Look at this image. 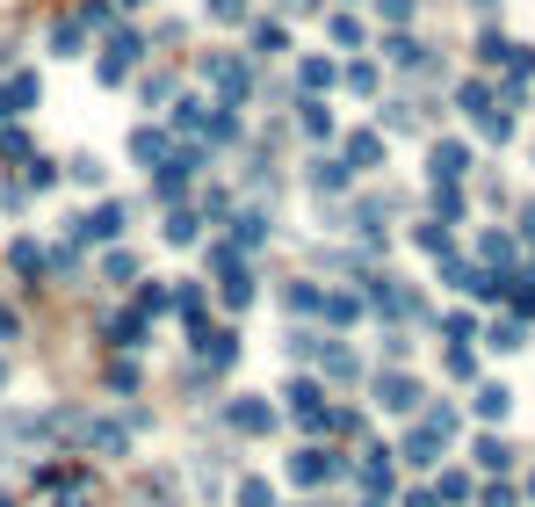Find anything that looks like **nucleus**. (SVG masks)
<instances>
[{
	"mask_svg": "<svg viewBox=\"0 0 535 507\" xmlns=\"http://www.w3.org/2000/svg\"><path fill=\"white\" fill-rule=\"evenodd\" d=\"M123 8H145V0H123Z\"/></svg>",
	"mask_w": 535,
	"mask_h": 507,
	"instance_id": "nucleus-62",
	"label": "nucleus"
},
{
	"mask_svg": "<svg viewBox=\"0 0 535 507\" xmlns=\"http://www.w3.org/2000/svg\"><path fill=\"white\" fill-rule=\"evenodd\" d=\"M51 435H66L87 457H131V428L102 421V413H51Z\"/></svg>",
	"mask_w": 535,
	"mask_h": 507,
	"instance_id": "nucleus-1",
	"label": "nucleus"
},
{
	"mask_svg": "<svg viewBox=\"0 0 535 507\" xmlns=\"http://www.w3.org/2000/svg\"><path fill=\"white\" fill-rule=\"evenodd\" d=\"M225 421H232L239 435H268V428H275V406H268V399H246V392H239V399L225 406Z\"/></svg>",
	"mask_w": 535,
	"mask_h": 507,
	"instance_id": "nucleus-13",
	"label": "nucleus"
},
{
	"mask_svg": "<svg viewBox=\"0 0 535 507\" xmlns=\"http://www.w3.org/2000/svg\"><path fill=\"white\" fill-rule=\"evenodd\" d=\"M326 29H333V44H348V51H362V15H355V8H340V15H333Z\"/></svg>",
	"mask_w": 535,
	"mask_h": 507,
	"instance_id": "nucleus-31",
	"label": "nucleus"
},
{
	"mask_svg": "<svg viewBox=\"0 0 535 507\" xmlns=\"http://www.w3.org/2000/svg\"><path fill=\"white\" fill-rule=\"evenodd\" d=\"M66 174H73V182H80V189H102V174H109V167H102V160H94V153H73V167H66Z\"/></svg>",
	"mask_w": 535,
	"mask_h": 507,
	"instance_id": "nucleus-36",
	"label": "nucleus"
},
{
	"mask_svg": "<svg viewBox=\"0 0 535 507\" xmlns=\"http://www.w3.org/2000/svg\"><path fill=\"white\" fill-rule=\"evenodd\" d=\"M449 435H456V406H420L413 413V428H405V464H413V471H427L434 457H442L449 450Z\"/></svg>",
	"mask_w": 535,
	"mask_h": 507,
	"instance_id": "nucleus-2",
	"label": "nucleus"
},
{
	"mask_svg": "<svg viewBox=\"0 0 535 507\" xmlns=\"http://www.w3.org/2000/svg\"><path fill=\"white\" fill-rule=\"evenodd\" d=\"M319 363H326L333 384H355V377H362V355H355L348 341H326V348H319Z\"/></svg>",
	"mask_w": 535,
	"mask_h": 507,
	"instance_id": "nucleus-16",
	"label": "nucleus"
},
{
	"mask_svg": "<svg viewBox=\"0 0 535 507\" xmlns=\"http://www.w3.org/2000/svg\"><path fill=\"white\" fill-rule=\"evenodd\" d=\"M188 348H196L203 370H225L232 355H239V334H225V326H196V334H188Z\"/></svg>",
	"mask_w": 535,
	"mask_h": 507,
	"instance_id": "nucleus-8",
	"label": "nucleus"
},
{
	"mask_svg": "<svg viewBox=\"0 0 535 507\" xmlns=\"http://www.w3.org/2000/svg\"><path fill=\"white\" fill-rule=\"evenodd\" d=\"M167 312H181V326H188V334H196V326H210V319H203L210 305H203V290H196V283H181V290L167 297Z\"/></svg>",
	"mask_w": 535,
	"mask_h": 507,
	"instance_id": "nucleus-20",
	"label": "nucleus"
},
{
	"mask_svg": "<svg viewBox=\"0 0 535 507\" xmlns=\"http://www.w3.org/2000/svg\"><path fill=\"white\" fill-rule=\"evenodd\" d=\"M123 225H131V211H123V203H102L94 218H73V247H80V240H116Z\"/></svg>",
	"mask_w": 535,
	"mask_h": 507,
	"instance_id": "nucleus-11",
	"label": "nucleus"
},
{
	"mask_svg": "<svg viewBox=\"0 0 535 507\" xmlns=\"http://www.w3.org/2000/svg\"><path fill=\"white\" fill-rule=\"evenodd\" d=\"M528 500H535V471H528Z\"/></svg>",
	"mask_w": 535,
	"mask_h": 507,
	"instance_id": "nucleus-60",
	"label": "nucleus"
},
{
	"mask_svg": "<svg viewBox=\"0 0 535 507\" xmlns=\"http://www.w3.org/2000/svg\"><path fill=\"white\" fill-rule=\"evenodd\" d=\"M405 507H434V493H420V486H413V493H405Z\"/></svg>",
	"mask_w": 535,
	"mask_h": 507,
	"instance_id": "nucleus-58",
	"label": "nucleus"
},
{
	"mask_svg": "<svg viewBox=\"0 0 535 507\" xmlns=\"http://www.w3.org/2000/svg\"><path fill=\"white\" fill-rule=\"evenodd\" d=\"M138 58H145V37L123 29V37H109V51H102V66H94V73H102V87H123V80L138 73Z\"/></svg>",
	"mask_w": 535,
	"mask_h": 507,
	"instance_id": "nucleus-6",
	"label": "nucleus"
},
{
	"mask_svg": "<svg viewBox=\"0 0 535 507\" xmlns=\"http://www.w3.org/2000/svg\"><path fill=\"white\" fill-rule=\"evenodd\" d=\"M297 124H304V138H333V109L311 95V102H297Z\"/></svg>",
	"mask_w": 535,
	"mask_h": 507,
	"instance_id": "nucleus-24",
	"label": "nucleus"
},
{
	"mask_svg": "<svg viewBox=\"0 0 535 507\" xmlns=\"http://www.w3.org/2000/svg\"><path fill=\"white\" fill-rule=\"evenodd\" d=\"M470 370H478V355H470V348H449V377H456V384H463V377H470Z\"/></svg>",
	"mask_w": 535,
	"mask_h": 507,
	"instance_id": "nucleus-52",
	"label": "nucleus"
},
{
	"mask_svg": "<svg viewBox=\"0 0 535 507\" xmlns=\"http://www.w3.org/2000/svg\"><path fill=\"white\" fill-rule=\"evenodd\" d=\"M210 15H217V22H239V15H246V0H210Z\"/></svg>",
	"mask_w": 535,
	"mask_h": 507,
	"instance_id": "nucleus-54",
	"label": "nucleus"
},
{
	"mask_svg": "<svg viewBox=\"0 0 535 507\" xmlns=\"http://www.w3.org/2000/svg\"><path fill=\"white\" fill-rule=\"evenodd\" d=\"M203 73L217 80V95H225V109H239L246 95H254V73H246V66H232V58H203Z\"/></svg>",
	"mask_w": 535,
	"mask_h": 507,
	"instance_id": "nucleus-9",
	"label": "nucleus"
},
{
	"mask_svg": "<svg viewBox=\"0 0 535 507\" xmlns=\"http://www.w3.org/2000/svg\"><path fill=\"white\" fill-rule=\"evenodd\" d=\"M434 500H442V507H463V500H470V479H463V471H442V486H434Z\"/></svg>",
	"mask_w": 535,
	"mask_h": 507,
	"instance_id": "nucleus-38",
	"label": "nucleus"
},
{
	"mask_svg": "<svg viewBox=\"0 0 535 507\" xmlns=\"http://www.w3.org/2000/svg\"><path fill=\"white\" fill-rule=\"evenodd\" d=\"M340 80H348V87H355V95H376V66H362V58H355V66H348V73H340Z\"/></svg>",
	"mask_w": 535,
	"mask_h": 507,
	"instance_id": "nucleus-47",
	"label": "nucleus"
},
{
	"mask_svg": "<svg viewBox=\"0 0 535 507\" xmlns=\"http://www.w3.org/2000/svg\"><path fill=\"white\" fill-rule=\"evenodd\" d=\"M109 392H138V363H131V355H116V363H109Z\"/></svg>",
	"mask_w": 535,
	"mask_h": 507,
	"instance_id": "nucleus-43",
	"label": "nucleus"
},
{
	"mask_svg": "<svg viewBox=\"0 0 535 507\" xmlns=\"http://www.w3.org/2000/svg\"><path fill=\"white\" fill-rule=\"evenodd\" d=\"M413 247H427L434 261H442V254H456V247H449V225H442V218H434V225H413Z\"/></svg>",
	"mask_w": 535,
	"mask_h": 507,
	"instance_id": "nucleus-29",
	"label": "nucleus"
},
{
	"mask_svg": "<svg viewBox=\"0 0 535 507\" xmlns=\"http://www.w3.org/2000/svg\"><path fill=\"white\" fill-rule=\"evenodd\" d=\"M210 276H217V297H225L232 312L254 305V276H246V254L225 240V247H210Z\"/></svg>",
	"mask_w": 535,
	"mask_h": 507,
	"instance_id": "nucleus-4",
	"label": "nucleus"
},
{
	"mask_svg": "<svg viewBox=\"0 0 535 507\" xmlns=\"http://www.w3.org/2000/svg\"><path fill=\"white\" fill-rule=\"evenodd\" d=\"M282 312H290V319L326 312V290H319V283H282Z\"/></svg>",
	"mask_w": 535,
	"mask_h": 507,
	"instance_id": "nucleus-18",
	"label": "nucleus"
},
{
	"mask_svg": "<svg viewBox=\"0 0 535 507\" xmlns=\"http://www.w3.org/2000/svg\"><path fill=\"white\" fill-rule=\"evenodd\" d=\"M131 160H145V167H167V131H138V138H131Z\"/></svg>",
	"mask_w": 535,
	"mask_h": 507,
	"instance_id": "nucleus-28",
	"label": "nucleus"
},
{
	"mask_svg": "<svg viewBox=\"0 0 535 507\" xmlns=\"http://www.w3.org/2000/svg\"><path fill=\"white\" fill-rule=\"evenodd\" d=\"M355 479H362V493H369V500H384V493H391V450H362Z\"/></svg>",
	"mask_w": 535,
	"mask_h": 507,
	"instance_id": "nucleus-15",
	"label": "nucleus"
},
{
	"mask_svg": "<svg viewBox=\"0 0 535 507\" xmlns=\"http://www.w3.org/2000/svg\"><path fill=\"white\" fill-rule=\"evenodd\" d=\"M340 471H348V464H340L333 450H297L290 457V479L297 486H326V479H340Z\"/></svg>",
	"mask_w": 535,
	"mask_h": 507,
	"instance_id": "nucleus-10",
	"label": "nucleus"
},
{
	"mask_svg": "<svg viewBox=\"0 0 535 507\" xmlns=\"http://www.w3.org/2000/svg\"><path fill=\"white\" fill-rule=\"evenodd\" d=\"M478 254H485L492 268H507V261H514V240H507V232H485V240H478Z\"/></svg>",
	"mask_w": 535,
	"mask_h": 507,
	"instance_id": "nucleus-42",
	"label": "nucleus"
},
{
	"mask_svg": "<svg viewBox=\"0 0 535 507\" xmlns=\"http://www.w3.org/2000/svg\"><path fill=\"white\" fill-rule=\"evenodd\" d=\"M51 51H58V58H73V51H80V22H73V15H58V22H51Z\"/></svg>",
	"mask_w": 535,
	"mask_h": 507,
	"instance_id": "nucleus-34",
	"label": "nucleus"
},
{
	"mask_svg": "<svg viewBox=\"0 0 535 507\" xmlns=\"http://www.w3.org/2000/svg\"><path fill=\"white\" fill-rule=\"evenodd\" d=\"M499 297H507L521 319H535V283H528V276H507V290H499Z\"/></svg>",
	"mask_w": 535,
	"mask_h": 507,
	"instance_id": "nucleus-32",
	"label": "nucleus"
},
{
	"mask_svg": "<svg viewBox=\"0 0 535 507\" xmlns=\"http://www.w3.org/2000/svg\"><path fill=\"white\" fill-rule=\"evenodd\" d=\"M362 312H369V305H362L355 290H326V319H333V326H355Z\"/></svg>",
	"mask_w": 535,
	"mask_h": 507,
	"instance_id": "nucleus-25",
	"label": "nucleus"
},
{
	"mask_svg": "<svg viewBox=\"0 0 535 507\" xmlns=\"http://www.w3.org/2000/svg\"><path fill=\"white\" fill-rule=\"evenodd\" d=\"M456 102H463L470 116H485V109H492V87H485V80H463V95H456Z\"/></svg>",
	"mask_w": 535,
	"mask_h": 507,
	"instance_id": "nucleus-44",
	"label": "nucleus"
},
{
	"mask_svg": "<svg viewBox=\"0 0 535 507\" xmlns=\"http://www.w3.org/2000/svg\"><path fill=\"white\" fill-rule=\"evenodd\" d=\"M102 283L131 290V283H138V261H131V254H109V261H102Z\"/></svg>",
	"mask_w": 535,
	"mask_h": 507,
	"instance_id": "nucleus-35",
	"label": "nucleus"
},
{
	"mask_svg": "<svg viewBox=\"0 0 535 507\" xmlns=\"http://www.w3.org/2000/svg\"><path fill=\"white\" fill-rule=\"evenodd\" d=\"M0 160H29V138L22 131H0Z\"/></svg>",
	"mask_w": 535,
	"mask_h": 507,
	"instance_id": "nucleus-51",
	"label": "nucleus"
},
{
	"mask_svg": "<svg viewBox=\"0 0 535 507\" xmlns=\"http://www.w3.org/2000/svg\"><path fill=\"white\" fill-rule=\"evenodd\" d=\"M268 240V211H261V203H246V211H232V247L239 254H254Z\"/></svg>",
	"mask_w": 535,
	"mask_h": 507,
	"instance_id": "nucleus-14",
	"label": "nucleus"
},
{
	"mask_svg": "<svg viewBox=\"0 0 535 507\" xmlns=\"http://www.w3.org/2000/svg\"><path fill=\"white\" fill-rule=\"evenodd\" d=\"M521 240L535 247V203H528V211H521Z\"/></svg>",
	"mask_w": 535,
	"mask_h": 507,
	"instance_id": "nucleus-56",
	"label": "nucleus"
},
{
	"mask_svg": "<svg viewBox=\"0 0 535 507\" xmlns=\"http://www.w3.org/2000/svg\"><path fill=\"white\" fill-rule=\"evenodd\" d=\"M0 102H15V109H29V102H37V73H15L8 87H0Z\"/></svg>",
	"mask_w": 535,
	"mask_h": 507,
	"instance_id": "nucleus-39",
	"label": "nucleus"
},
{
	"mask_svg": "<svg viewBox=\"0 0 535 507\" xmlns=\"http://www.w3.org/2000/svg\"><path fill=\"white\" fill-rule=\"evenodd\" d=\"M369 392H376V406H384V413H420V377L413 370H384Z\"/></svg>",
	"mask_w": 535,
	"mask_h": 507,
	"instance_id": "nucleus-7",
	"label": "nucleus"
},
{
	"mask_svg": "<svg viewBox=\"0 0 535 507\" xmlns=\"http://www.w3.org/2000/svg\"><path fill=\"white\" fill-rule=\"evenodd\" d=\"M362 507H391V500H362Z\"/></svg>",
	"mask_w": 535,
	"mask_h": 507,
	"instance_id": "nucleus-61",
	"label": "nucleus"
},
{
	"mask_svg": "<svg viewBox=\"0 0 535 507\" xmlns=\"http://www.w3.org/2000/svg\"><path fill=\"white\" fill-rule=\"evenodd\" d=\"M160 232H167V247H196L203 218H196V211H188V203H181V211H167V225H160Z\"/></svg>",
	"mask_w": 535,
	"mask_h": 507,
	"instance_id": "nucleus-22",
	"label": "nucleus"
},
{
	"mask_svg": "<svg viewBox=\"0 0 535 507\" xmlns=\"http://www.w3.org/2000/svg\"><path fill=\"white\" fill-rule=\"evenodd\" d=\"M470 457H478V471H507V464H514V450H507L499 435H478V442H470Z\"/></svg>",
	"mask_w": 535,
	"mask_h": 507,
	"instance_id": "nucleus-23",
	"label": "nucleus"
},
{
	"mask_svg": "<svg viewBox=\"0 0 535 507\" xmlns=\"http://www.w3.org/2000/svg\"><path fill=\"white\" fill-rule=\"evenodd\" d=\"M384 58H391V66H427V51H420L413 37H391V44H384Z\"/></svg>",
	"mask_w": 535,
	"mask_h": 507,
	"instance_id": "nucleus-40",
	"label": "nucleus"
},
{
	"mask_svg": "<svg viewBox=\"0 0 535 507\" xmlns=\"http://www.w3.org/2000/svg\"><path fill=\"white\" fill-rule=\"evenodd\" d=\"M203 124H210V102H181L174 109V131H196L203 138Z\"/></svg>",
	"mask_w": 535,
	"mask_h": 507,
	"instance_id": "nucleus-41",
	"label": "nucleus"
},
{
	"mask_svg": "<svg viewBox=\"0 0 535 507\" xmlns=\"http://www.w3.org/2000/svg\"><path fill=\"white\" fill-rule=\"evenodd\" d=\"M485 348H499V355H507V348H521V326H514V319H492V334H485Z\"/></svg>",
	"mask_w": 535,
	"mask_h": 507,
	"instance_id": "nucleus-45",
	"label": "nucleus"
},
{
	"mask_svg": "<svg viewBox=\"0 0 535 507\" xmlns=\"http://www.w3.org/2000/svg\"><path fill=\"white\" fill-rule=\"evenodd\" d=\"M470 406H478V421H507L514 392H507V384H478V399H470Z\"/></svg>",
	"mask_w": 535,
	"mask_h": 507,
	"instance_id": "nucleus-21",
	"label": "nucleus"
},
{
	"mask_svg": "<svg viewBox=\"0 0 535 507\" xmlns=\"http://www.w3.org/2000/svg\"><path fill=\"white\" fill-rule=\"evenodd\" d=\"M376 8H384V22H405V15H413V0H376Z\"/></svg>",
	"mask_w": 535,
	"mask_h": 507,
	"instance_id": "nucleus-55",
	"label": "nucleus"
},
{
	"mask_svg": "<svg viewBox=\"0 0 535 507\" xmlns=\"http://www.w3.org/2000/svg\"><path fill=\"white\" fill-rule=\"evenodd\" d=\"M348 182H355V174L340 167V160H311V189H319V196H333V189H348Z\"/></svg>",
	"mask_w": 535,
	"mask_h": 507,
	"instance_id": "nucleus-26",
	"label": "nucleus"
},
{
	"mask_svg": "<svg viewBox=\"0 0 535 507\" xmlns=\"http://www.w3.org/2000/svg\"><path fill=\"white\" fill-rule=\"evenodd\" d=\"M51 182H58V167H51V160H29V182H22V189H51Z\"/></svg>",
	"mask_w": 535,
	"mask_h": 507,
	"instance_id": "nucleus-50",
	"label": "nucleus"
},
{
	"mask_svg": "<svg viewBox=\"0 0 535 507\" xmlns=\"http://www.w3.org/2000/svg\"><path fill=\"white\" fill-rule=\"evenodd\" d=\"M0 341H22V312L15 305H0Z\"/></svg>",
	"mask_w": 535,
	"mask_h": 507,
	"instance_id": "nucleus-53",
	"label": "nucleus"
},
{
	"mask_svg": "<svg viewBox=\"0 0 535 507\" xmlns=\"http://www.w3.org/2000/svg\"><path fill=\"white\" fill-rule=\"evenodd\" d=\"M442 334H449V341H456V348H463V341H470V334H478V326H470V312H449V319H442Z\"/></svg>",
	"mask_w": 535,
	"mask_h": 507,
	"instance_id": "nucleus-49",
	"label": "nucleus"
},
{
	"mask_svg": "<svg viewBox=\"0 0 535 507\" xmlns=\"http://www.w3.org/2000/svg\"><path fill=\"white\" fill-rule=\"evenodd\" d=\"M0 384H8V355H0Z\"/></svg>",
	"mask_w": 535,
	"mask_h": 507,
	"instance_id": "nucleus-59",
	"label": "nucleus"
},
{
	"mask_svg": "<svg viewBox=\"0 0 535 507\" xmlns=\"http://www.w3.org/2000/svg\"><path fill=\"white\" fill-rule=\"evenodd\" d=\"M376 160H384V138H376V131H355V138H348V160H340V167H348V174H369Z\"/></svg>",
	"mask_w": 535,
	"mask_h": 507,
	"instance_id": "nucleus-19",
	"label": "nucleus"
},
{
	"mask_svg": "<svg viewBox=\"0 0 535 507\" xmlns=\"http://www.w3.org/2000/svg\"><path fill=\"white\" fill-rule=\"evenodd\" d=\"M232 500H239V507H275V486H268V479H239Z\"/></svg>",
	"mask_w": 535,
	"mask_h": 507,
	"instance_id": "nucleus-33",
	"label": "nucleus"
},
{
	"mask_svg": "<svg viewBox=\"0 0 535 507\" xmlns=\"http://www.w3.org/2000/svg\"><path fill=\"white\" fill-rule=\"evenodd\" d=\"M282 399H290L297 428H311V435H319V428H333V406H326V392H319L311 377H290V384H282Z\"/></svg>",
	"mask_w": 535,
	"mask_h": 507,
	"instance_id": "nucleus-5",
	"label": "nucleus"
},
{
	"mask_svg": "<svg viewBox=\"0 0 535 507\" xmlns=\"http://www.w3.org/2000/svg\"><path fill=\"white\" fill-rule=\"evenodd\" d=\"M304 87H311V95H319V87H333V66H326V58H304Z\"/></svg>",
	"mask_w": 535,
	"mask_h": 507,
	"instance_id": "nucleus-48",
	"label": "nucleus"
},
{
	"mask_svg": "<svg viewBox=\"0 0 535 507\" xmlns=\"http://www.w3.org/2000/svg\"><path fill=\"white\" fill-rule=\"evenodd\" d=\"M131 312H138V319L152 326V319L167 312V290H160V283H138V297H131Z\"/></svg>",
	"mask_w": 535,
	"mask_h": 507,
	"instance_id": "nucleus-30",
	"label": "nucleus"
},
{
	"mask_svg": "<svg viewBox=\"0 0 535 507\" xmlns=\"http://www.w3.org/2000/svg\"><path fill=\"white\" fill-rule=\"evenodd\" d=\"M319 348H326V334H290V363H311Z\"/></svg>",
	"mask_w": 535,
	"mask_h": 507,
	"instance_id": "nucleus-46",
	"label": "nucleus"
},
{
	"mask_svg": "<svg viewBox=\"0 0 535 507\" xmlns=\"http://www.w3.org/2000/svg\"><path fill=\"white\" fill-rule=\"evenodd\" d=\"M37 486H44V507H109L102 479H94V471H80V464H44Z\"/></svg>",
	"mask_w": 535,
	"mask_h": 507,
	"instance_id": "nucleus-3",
	"label": "nucleus"
},
{
	"mask_svg": "<svg viewBox=\"0 0 535 507\" xmlns=\"http://www.w3.org/2000/svg\"><path fill=\"white\" fill-rule=\"evenodd\" d=\"M427 174H434V182H463V174H470V145L463 138H442L427 153Z\"/></svg>",
	"mask_w": 535,
	"mask_h": 507,
	"instance_id": "nucleus-12",
	"label": "nucleus"
},
{
	"mask_svg": "<svg viewBox=\"0 0 535 507\" xmlns=\"http://www.w3.org/2000/svg\"><path fill=\"white\" fill-rule=\"evenodd\" d=\"M282 8H290V15H319V0H282Z\"/></svg>",
	"mask_w": 535,
	"mask_h": 507,
	"instance_id": "nucleus-57",
	"label": "nucleus"
},
{
	"mask_svg": "<svg viewBox=\"0 0 535 507\" xmlns=\"http://www.w3.org/2000/svg\"><path fill=\"white\" fill-rule=\"evenodd\" d=\"M434 211H442V225H456L463 218V189L456 182H434Z\"/></svg>",
	"mask_w": 535,
	"mask_h": 507,
	"instance_id": "nucleus-37",
	"label": "nucleus"
},
{
	"mask_svg": "<svg viewBox=\"0 0 535 507\" xmlns=\"http://www.w3.org/2000/svg\"><path fill=\"white\" fill-rule=\"evenodd\" d=\"M478 8H492V0H478Z\"/></svg>",
	"mask_w": 535,
	"mask_h": 507,
	"instance_id": "nucleus-63",
	"label": "nucleus"
},
{
	"mask_svg": "<svg viewBox=\"0 0 535 507\" xmlns=\"http://www.w3.org/2000/svg\"><path fill=\"white\" fill-rule=\"evenodd\" d=\"M102 334H109L116 348H138V341H145V319H138V312H116V319L102 326Z\"/></svg>",
	"mask_w": 535,
	"mask_h": 507,
	"instance_id": "nucleus-27",
	"label": "nucleus"
},
{
	"mask_svg": "<svg viewBox=\"0 0 535 507\" xmlns=\"http://www.w3.org/2000/svg\"><path fill=\"white\" fill-rule=\"evenodd\" d=\"M8 261H15V276H22V283H44V276H51V254H44L37 240H15Z\"/></svg>",
	"mask_w": 535,
	"mask_h": 507,
	"instance_id": "nucleus-17",
	"label": "nucleus"
}]
</instances>
